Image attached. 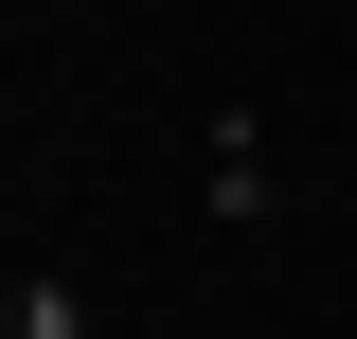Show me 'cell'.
<instances>
[{"mask_svg": "<svg viewBox=\"0 0 357 339\" xmlns=\"http://www.w3.org/2000/svg\"><path fill=\"white\" fill-rule=\"evenodd\" d=\"M0 339H89V286L72 268H18V286H0Z\"/></svg>", "mask_w": 357, "mask_h": 339, "instance_id": "cell-1", "label": "cell"}, {"mask_svg": "<svg viewBox=\"0 0 357 339\" xmlns=\"http://www.w3.org/2000/svg\"><path fill=\"white\" fill-rule=\"evenodd\" d=\"M197 179H215V214H268V197H286V179H268V143H250V126H215V161H197Z\"/></svg>", "mask_w": 357, "mask_h": 339, "instance_id": "cell-2", "label": "cell"}]
</instances>
